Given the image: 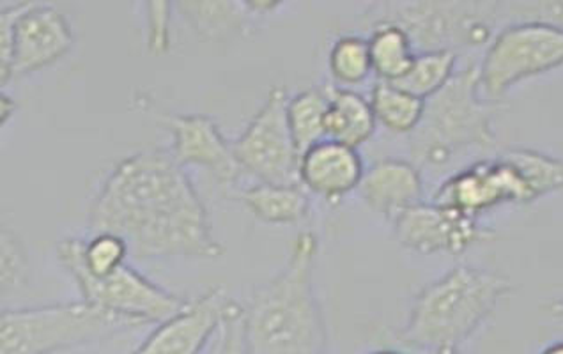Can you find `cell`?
I'll return each mask as SVG.
<instances>
[{
  "label": "cell",
  "instance_id": "26",
  "mask_svg": "<svg viewBox=\"0 0 563 354\" xmlns=\"http://www.w3.org/2000/svg\"><path fill=\"white\" fill-rule=\"evenodd\" d=\"M498 27L512 23H548L563 29V0H495Z\"/></svg>",
  "mask_w": 563,
  "mask_h": 354
},
{
  "label": "cell",
  "instance_id": "7",
  "mask_svg": "<svg viewBox=\"0 0 563 354\" xmlns=\"http://www.w3.org/2000/svg\"><path fill=\"white\" fill-rule=\"evenodd\" d=\"M75 43L63 11L45 2H11L0 8L2 84L59 60Z\"/></svg>",
  "mask_w": 563,
  "mask_h": 354
},
{
  "label": "cell",
  "instance_id": "19",
  "mask_svg": "<svg viewBox=\"0 0 563 354\" xmlns=\"http://www.w3.org/2000/svg\"><path fill=\"white\" fill-rule=\"evenodd\" d=\"M367 40L374 74L379 80L394 84L408 74L417 57V51L399 25L377 23L371 29Z\"/></svg>",
  "mask_w": 563,
  "mask_h": 354
},
{
  "label": "cell",
  "instance_id": "28",
  "mask_svg": "<svg viewBox=\"0 0 563 354\" xmlns=\"http://www.w3.org/2000/svg\"><path fill=\"white\" fill-rule=\"evenodd\" d=\"M170 2H147V46L155 54H164L170 46Z\"/></svg>",
  "mask_w": 563,
  "mask_h": 354
},
{
  "label": "cell",
  "instance_id": "27",
  "mask_svg": "<svg viewBox=\"0 0 563 354\" xmlns=\"http://www.w3.org/2000/svg\"><path fill=\"white\" fill-rule=\"evenodd\" d=\"M0 241V281L2 296H8L27 286L29 257L19 234L8 225L2 228Z\"/></svg>",
  "mask_w": 563,
  "mask_h": 354
},
{
  "label": "cell",
  "instance_id": "17",
  "mask_svg": "<svg viewBox=\"0 0 563 354\" xmlns=\"http://www.w3.org/2000/svg\"><path fill=\"white\" fill-rule=\"evenodd\" d=\"M328 95L327 136L358 150L376 132L373 104L350 87H324Z\"/></svg>",
  "mask_w": 563,
  "mask_h": 354
},
{
  "label": "cell",
  "instance_id": "12",
  "mask_svg": "<svg viewBox=\"0 0 563 354\" xmlns=\"http://www.w3.org/2000/svg\"><path fill=\"white\" fill-rule=\"evenodd\" d=\"M432 202L478 219L501 204H528L527 188L509 162L500 155L478 159L441 182Z\"/></svg>",
  "mask_w": 563,
  "mask_h": 354
},
{
  "label": "cell",
  "instance_id": "10",
  "mask_svg": "<svg viewBox=\"0 0 563 354\" xmlns=\"http://www.w3.org/2000/svg\"><path fill=\"white\" fill-rule=\"evenodd\" d=\"M77 281L82 300L100 309L139 319L142 323H164L174 313L185 309L190 300L165 291L155 281L128 266L95 277L77 266L64 268Z\"/></svg>",
  "mask_w": 563,
  "mask_h": 354
},
{
  "label": "cell",
  "instance_id": "32",
  "mask_svg": "<svg viewBox=\"0 0 563 354\" xmlns=\"http://www.w3.org/2000/svg\"><path fill=\"white\" fill-rule=\"evenodd\" d=\"M541 354H563V342H556V344L548 345Z\"/></svg>",
  "mask_w": 563,
  "mask_h": 354
},
{
  "label": "cell",
  "instance_id": "23",
  "mask_svg": "<svg viewBox=\"0 0 563 354\" xmlns=\"http://www.w3.org/2000/svg\"><path fill=\"white\" fill-rule=\"evenodd\" d=\"M500 156L505 162H509L521 177L530 202L563 190V159L522 147L504 151Z\"/></svg>",
  "mask_w": 563,
  "mask_h": 354
},
{
  "label": "cell",
  "instance_id": "6",
  "mask_svg": "<svg viewBox=\"0 0 563 354\" xmlns=\"http://www.w3.org/2000/svg\"><path fill=\"white\" fill-rule=\"evenodd\" d=\"M365 27L394 23L420 52L472 51L489 46L496 32L495 0H385L368 5Z\"/></svg>",
  "mask_w": 563,
  "mask_h": 354
},
{
  "label": "cell",
  "instance_id": "24",
  "mask_svg": "<svg viewBox=\"0 0 563 354\" xmlns=\"http://www.w3.org/2000/svg\"><path fill=\"white\" fill-rule=\"evenodd\" d=\"M457 57L460 55L454 52H420L408 74L394 84L409 95L428 101L454 77L457 71Z\"/></svg>",
  "mask_w": 563,
  "mask_h": 354
},
{
  "label": "cell",
  "instance_id": "3",
  "mask_svg": "<svg viewBox=\"0 0 563 354\" xmlns=\"http://www.w3.org/2000/svg\"><path fill=\"white\" fill-rule=\"evenodd\" d=\"M510 291L512 281L500 273L455 266L415 296L397 342L409 353L460 350Z\"/></svg>",
  "mask_w": 563,
  "mask_h": 354
},
{
  "label": "cell",
  "instance_id": "9",
  "mask_svg": "<svg viewBox=\"0 0 563 354\" xmlns=\"http://www.w3.org/2000/svg\"><path fill=\"white\" fill-rule=\"evenodd\" d=\"M287 101L284 87H272L245 132L232 142L241 170L260 182L301 185L300 153L289 128Z\"/></svg>",
  "mask_w": 563,
  "mask_h": 354
},
{
  "label": "cell",
  "instance_id": "31",
  "mask_svg": "<svg viewBox=\"0 0 563 354\" xmlns=\"http://www.w3.org/2000/svg\"><path fill=\"white\" fill-rule=\"evenodd\" d=\"M545 310L553 318L563 319V300L551 301V303L545 305Z\"/></svg>",
  "mask_w": 563,
  "mask_h": 354
},
{
  "label": "cell",
  "instance_id": "30",
  "mask_svg": "<svg viewBox=\"0 0 563 354\" xmlns=\"http://www.w3.org/2000/svg\"><path fill=\"white\" fill-rule=\"evenodd\" d=\"M14 110H16V103H14L13 98L11 96L2 92V109H0V114H2V123H5L11 115L14 114Z\"/></svg>",
  "mask_w": 563,
  "mask_h": 354
},
{
  "label": "cell",
  "instance_id": "33",
  "mask_svg": "<svg viewBox=\"0 0 563 354\" xmlns=\"http://www.w3.org/2000/svg\"><path fill=\"white\" fill-rule=\"evenodd\" d=\"M411 354H464L461 350L415 351Z\"/></svg>",
  "mask_w": 563,
  "mask_h": 354
},
{
  "label": "cell",
  "instance_id": "15",
  "mask_svg": "<svg viewBox=\"0 0 563 354\" xmlns=\"http://www.w3.org/2000/svg\"><path fill=\"white\" fill-rule=\"evenodd\" d=\"M364 162L355 147L324 139L300 158V182L307 190L336 200L360 187Z\"/></svg>",
  "mask_w": 563,
  "mask_h": 354
},
{
  "label": "cell",
  "instance_id": "21",
  "mask_svg": "<svg viewBox=\"0 0 563 354\" xmlns=\"http://www.w3.org/2000/svg\"><path fill=\"white\" fill-rule=\"evenodd\" d=\"M178 8L194 31L206 40H219L240 31L252 14L245 0H188L179 2Z\"/></svg>",
  "mask_w": 563,
  "mask_h": 354
},
{
  "label": "cell",
  "instance_id": "2",
  "mask_svg": "<svg viewBox=\"0 0 563 354\" xmlns=\"http://www.w3.org/2000/svg\"><path fill=\"white\" fill-rule=\"evenodd\" d=\"M318 248L313 232H300L286 266L243 305L246 354H327V328L313 291Z\"/></svg>",
  "mask_w": 563,
  "mask_h": 354
},
{
  "label": "cell",
  "instance_id": "4",
  "mask_svg": "<svg viewBox=\"0 0 563 354\" xmlns=\"http://www.w3.org/2000/svg\"><path fill=\"white\" fill-rule=\"evenodd\" d=\"M500 109V103L482 95L481 63L468 60L426 101L422 121L409 133L411 162L418 168L441 170L470 151L493 150V121Z\"/></svg>",
  "mask_w": 563,
  "mask_h": 354
},
{
  "label": "cell",
  "instance_id": "22",
  "mask_svg": "<svg viewBox=\"0 0 563 354\" xmlns=\"http://www.w3.org/2000/svg\"><path fill=\"white\" fill-rule=\"evenodd\" d=\"M377 123L394 133H413L426 112V100L409 95L396 84L377 80L371 91Z\"/></svg>",
  "mask_w": 563,
  "mask_h": 354
},
{
  "label": "cell",
  "instance_id": "16",
  "mask_svg": "<svg viewBox=\"0 0 563 354\" xmlns=\"http://www.w3.org/2000/svg\"><path fill=\"white\" fill-rule=\"evenodd\" d=\"M358 191L368 208L394 220L405 209L423 202L422 173L408 159H377L365 170Z\"/></svg>",
  "mask_w": 563,
  "mask_h": 354
},
{
  "label": "cell",
  "instance_id": "5",
  "mask_svg": "<svg viewBox=\"0 0 563 354\" xmlns=\"http://www.w3.org/2000/svg\"><path fill=\"white\" fill-rule=\"evenodd\" d=\"M139 319L87 301L4 309L0 313V354H57L109 341L142 327Z\"/></svg>",
  "mask_w": 563,
  "mask_h": 354
},
{
  "label": "cell",
  "instance_id": "29",
  "mask_svg": "<svg viewBox=\"0 0 563 354\" xmlns=\"http://www.w3.org/2000/svg\"><path fill=\"white\" fill-rule=\"evenodd\" d=\"M245 5L251 13L266 14L280 8L282 2H277V0H245Z\"/></svg>",
  "mask_w": 563,
  "mask_h": 354
},
{
  "label": "cell",
  "instance_id": "20",
  "mask_svg": "<svg viewBox=\"0 0 563 354\" xmlns=\"http://www.w3.org/2000/svg\"><path fill=\"white\" fill-rule=\"evenodd\" d=\"M328 95L327 89L309 87L296 92L287 101V119L295 139L296 150L303 153L324 141L327 136Z\"/></svg>",
  "mask_w": 563,
  "mask_h": 354
},
{
  "label": "cell",
  "instance_id": "1",
  "mask_svg": "<svg viewBox=\"0 0 563 354\" xmlns=\"http://www.w3.org/2000/svg\"><path fill=\"white\" fill-rule=\"evenodd\" d=\"M89 228L123 237L139 261L217 259L225 252L190 176L165 150L119 159L92 200Z\"/></svg>",
  "mask_w": 563,
  "mask_h": 354
},
{
  "label": "cell",
  "instance_id": "25",
  "mask_svg": "<svg viewBox=\"0 0 563 354\" xmlns=\"http://www.w3.org/2000/svg\"><path fill=\"white\" fill-rule=\"evenodd\" d=\"M328 64L336 82L342 86L364 82L365 78L374 71L367 37L356 36V34L339 37L330 51Z\"/></svg>",
  "mask_w": 563,
  "mask_h": 354
},
{
  "label": "cell",
  "instance_id": "18",
  "mask_svg": "<svg viewBox=\"0 0 563 354\" xmlns=\"http://www.w3.org/2000/svg\"><path fill=\"white\" fill-rule=\"evenodd\" d=\"M241 199L263 222L298 223L310 213L309 193L303 185L260 182L243 191Z\"/></svg>",
  "mask_w": 563,
  "mask_h": 354
},
{
  "label": "cell",
  "instance_id": "13",
  "mask_svg": "<svg viewBox=\"0 0 563 354\" xmlns=\"http://www.w3.org/2000/svg\"><path fill=\"white\" fill-rule=\"evenodd\" d=\"M231 298L222 287H213L173 318L158 323L146 341L130 354H205L206 347L228 312Z\"/></svg>",
  "mask_w": 563,
  "mask_h": 354
},
{
  "label": "cell",
  "instance_id": "14",
  "mask_svg": "<svg viewBox=\"0 0 563 354\" xmlns=\"http://www.w3.org/2000/svg\"><path fill=\"white\" fill-rule=\"evenodd\" d=\"M159 119L173 132L174 158L179 165L194 164L208 168L219 181L234 182L241 170L232 144L220 132L219 124L205 114L162 112Z\"/></svg>",
  "mask_w": 563,
  "mask_h": 354
},
{
  "label": "cell",
  "instance_id": "8",
  "mask_svg": "<svg viewBox=\"0 0 563 354\" xmlns=\"http://www.w3.org/2000/svg\"><path fill=\"white\" fill-rule=\"evenodd\" d=\"M563 66V29L512 23L496 32L481 60L482 95L500 103L514 86Z\"/></svg>",
  "mask_w": 563,
  "mask_h": 354
},
{
  "label": "cell",
  "instance_id": "11",
  "mask_svg": "<svg viewBox=\"0 0 563 354\" xmlns=\"http://www.w3.org/2000/svg\"><path fill=\"white\" fill-rule=\"evenodd\" d=\"M400 245L422 255H460L495 236L478 219L437 202H420L394 219Z\"/></svg>",
  "mask_w": 563,
  "mask_h": 354
},
{
  "label": "cell",
  "instance_id": "34",
  "mask_svg": "<svg viewBox=\"0 0 563 354\" xmlns=\"http://www.w3.org/2000/svg\"><path fill=\"white\" fill-rule=\"evenodd\" d=\"M368 354H411L409 353H406V351H399V350H390V347H385V350H376V351H373V353H368Z\"/></svg>",
  "mask_w": 563,
  "mask_h": 354
}]
</instances>
